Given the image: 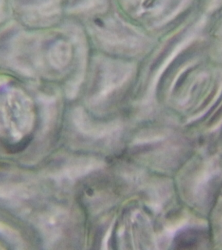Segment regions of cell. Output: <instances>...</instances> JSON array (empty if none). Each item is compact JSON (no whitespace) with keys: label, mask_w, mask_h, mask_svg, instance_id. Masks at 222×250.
<instances>
[{"label":"cell","mask_w":222,"mask_h":250,"mask_svg":"<svg viewBox=\"0 0 222 250\" xmlns=\"http://www.w3.org/2000/svg\"><path fill=\"white\" fill-rule=\"evenodd\" d=\"M206 238V233L196 228H186L181 230L175 235L173 246L175 249H193L200 246Z\"/></svg>","instance_id":"1"}]
</instances>
